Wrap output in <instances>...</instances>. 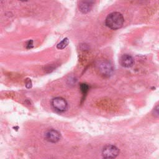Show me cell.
Instances as JSON below:
<instances>
[{
    "label": "cell",
    "mask_w": 159,
    "mask_h": 159,
    "mask_svg": "<svg viewBox=\"0 0 159 159\" xmlns=\"http://www.w3.org/2000/svg\"><path fill=\"white\" fill-rule=\"evenodd\" d=\"M123 16L119 12H114L109 14L105 20L106 25L113 30L121 28L124 24Z\"/></svg>",
    "instance_id": "cell-1"
},
{
    "label": "cell",
    "mask_w": 159,
    "mask_h": 159,
    "mask_svg": "<svg viewBox=\"0 0 159 159\" xmlns=\"http://www.w3.org/2000/svg\"><path fill=\"white\" fill-rule=\"evenodd\" d=\"M52 106L53 109L58 112H65L68 109L67 101L61 97H57L52 99Z\"/></svg>",
    "instance_id": "cell-2"
},
{
    "label": "cell",
    "mask_w": 159,
    "mask_h": 159,
    "mask_svg": "<svg viewBox=\"0 0 159 159\" xmlns=\"http://www.w3.org/2000/svg\"><path fill=\"white\" fill-rule=\"evenodd\" d=\"M119 153V148L113 145H107L102 150V157L106 158H114Z\"/></svg>",
    "instance_id": "cell-3"
},
{
    "label": "cell",
    "mask_w": 159,
    "mask_h": 159,
    "mask_svg": "<svg viewBox=\"0 0 159 159\" xmlns=\"http://www.w3.org/2000/svg\"><path fill=\"white\" fill-rule=\"evenodd\" d=\"M60 137V133L55 129H49L45 133V139L50 143L58 142Z\"/></svg>",
    "instance_id": "cell-4"
},
{
    "label": "cell",
    "mask_w": 159,
    "mask_h": 159,
    "mask_svg": "<svg viewBox=\"0 0 159 159\" xmlns=\"http://www.w3.org/2000/svg\"><path fill=\"white\" fill-rule=\"evenodd\" d=\"M95 0H82L80 1L79 4V9L80 11L83 13L86 14L89 12L94 4Z\"/></svg>",
    "instance_id": "cell-5"
},
{
    "label": "cell",
    "mask_w": 159,
    "mask_h": 159,
    "mask_svg": "<svg viewBox=\"0 0 159 159\" xmlns=\"http://www.w3.org/2000/svg\"><path fill=\"white\" fill-rule=\"evenodd\" d=\"M120 65L125 68H130L133 66L134 63V60L133 57L128 54L123 55L120 59Z\"/></svg>",
    "instance_id": "cell-6"
},
{
    "label": "cell",
    "mask_w": 159,
    "mask_h": 159,
    "mask_svg": "<svg viewBox=\"0 0 159 159\" xmlns=\"http://www.w3.org/2000/svg\"><path fill=\"white\" fill-rule=\"evenodd\" d=\"M99 68L101 72L105 76L110 75L112 71V65L107 61H103L99 65Z\"/></svg>",
    "instance_id": "cell-7"
},
{
    "label": "cell",
    "mask_w": 159,
    "mask_h": 159,
    "mask_svg": "<svg viewBox=\"0 0 159 159\" xmlns=\"http://www.w3.org/2000/svg\"><path fill=\"white\" fill-rule=\"evenodd\" d=\"M69 43V40L68 38H65L64 39H63V40H61L60 43H58V45H57V48L58 49H63L65 48Z\"/></svg>",
    "instance_id": "cell-8"
},
{
    "label": "cell",
    "mask_w": 159,
    "mask_h": 159,
    "mask_svg": "<svg viewBox=\"0 0 159 159\" xmlns=\"http://www.w3.org/2000/svg\"><path fill=\"white\" fill-rule=\"evenodd\" d=\"M80 89L81 91L82 92V93L83 94V95L86 94L89 89V86L88 84H85V83H82L80 84Z\"/></svg>",
    "instance_id": "cell-9"
},
{
    "label": "cell",
    "mask_w": 159,
    "mask_h": 159,
    "mask_svg": "<svg viewBox=\"0 0 159 159\" xmlns=\"http://www.w3.org/2000/svg\"><path fill=\"white\" fill-rule=\"evenodd\" d=\"M26 47H27V48H31L32 47H33V41H32V40H29V41L27 42Z\"/></svg>",
    "instance_id": "cell-10"
},
{
    "label": "cell",
    "mask_w": 159,
    "mask_h": 159,
    "mask_svg": "<svg viewBox=\"0 0 159 159\" xmlns=\"http://www.w3.org/2000/svg\"><path fill=\"white\" fill-rule=\"evenodd\" d=\"M25 86L27 88H30L32 87V83H31V81L29 79H27V80L26 81V83H25Z\"/></svg>",
    "instance_id": "cell-11"
},
{
    "label": "cell",
    "mask_w": 159,
    "mask_h": 159,
    "mask_svg": "<svg viewBox=\"0 0 159 159\" xmlns=\"http://www.w3.org/2000/svg\"><path fill=\"white\" fill-rule=\"evenodd\" d=\"M155 111H156L158 114H159V105H158V106H157V107H156V109H155Z\"/></svg>",
    "instance_id": "cell-12"
},
{
    "label": "cell",
    "mask_w": 159,
    "mask_h": 159,
    "mask_svg": "<svg viewBox=\"0 0 159 159\" xmlns=\"http://www.w3.org/2000/svg\"><path fill=\"white\" fill-rule=\"evenodd\" d=\"M20 1H27V0H20Z\"/></svg>",
    "instance_id": "cell-13"
}]
</instances>
